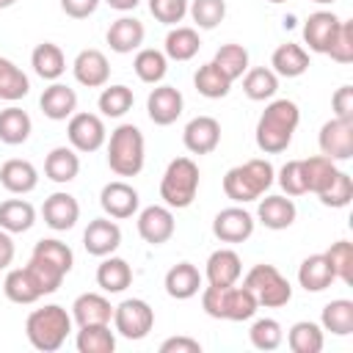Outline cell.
Wrapping results in <instances>:
<instances>
[{
    "instance_id": "1",
    "label": "cell",
    "mask_w": 353,
    "mask_h": 353,
    "mask_svg": "<svg viewBox=\"0 0 353 353\" xmlns=\"http://www.w3.org/2000/svg\"><path fill=\"white\" fill-rule=\"evenodd\" d=\"M301 110L292 99H273L256 121V146L265 154H279L292 143Z\"/></svg>"
},
{
    "instance_id": "2",
    "label": "cell",
    "mask_w": 353,
    "mask_h": 353,
    "mask_svg": "<svg viewBox=\"0 0 353 353\" xmlns=\"http://www.w3.org/2000/svg\"><path fill=\"white\" fill-rule=\"evenodd\" d=\"M69 331H72V314L58 303H47L44 309H33L25 320L28 342L41 353L61 350Z\"/></svg>"
},
{
    "instance_id": "3",
    "label": "cell",
    "mask_w": 353,
    "mask_h": 353,
    "mask_svg": "<svg viewBox=\"0 0 353 353\" xmlns=\"http://www.w3.org/2000/svg\"><path fill=\"white\" fill-rule=\"evenodd\" d=\"M273 165L262 157H254L243 165H234L226 171L223 176V193L226 199H232L234 204H245V201H256L265 196V190L273 185Z\"/></svg>"
},
{
    "instance_id": "4",
    "label": "cell",
    "mask_w": 353,
    "mask_h": 353,
    "mask_svg": "<svg viewBox=\"0 0 353 353\" xmlns=\"http://www.w3.org/2000/svg\"><path fill=\"white\" fill-rule=\"evenodd\" d=\"M201 309L215 317V320H232V323H243V320H251L259 309L256 303V295L248 290V287H204L201 292Z\"/></svg>"
},
{
    "instance_id": "5",
    "label": "cell",
    "mask_w": 353,
    "mask_h": 353,
    "mask_svg": "<svg viewBox=\"0 0 353 353\" xmlns=\"http://www.w3.org/2000/svg\"><path fill=\"white\" fill-rule=\"evenodd\" d=\"M146 160V141L135 124H119L108 141V165L116 176H138Z\"/></svg>"
},
{
    "instance_id": "6",
    "label": "cell",
    "mask_w": 353,
    "mask_h": 353,
    "mask_svg": "<svg viewBox=\"0 0 353 353\" xmlns=\"http://www.w3.org/2000/svg\"><path fill=\"white\" fill-rule=\"evenodd\" d=\"M199 193V165L190 157H174L160 179V199L171 210H185Z\"/></svg>"
},
{
    "instance_id": "7",
    "label": "cell",
    "mask_w": 353,
    "mask_h": 353,
    "mask_svg": "<svg viewBox=\"0 0 353 353\" xmlns=\"http://www.w3.org/2000/svg\"><path fill=\"white\" fill-rule=\"evenodd\" d=\"M243 287H248V290L256 295V303H259V306H268V309H279V306L290 303V298H292L290 281L279 273L276 265H268V262L254 265V268L245 273Z\"/></svg>"
},
{
    "instance_id": "8",
    "label": "cell",
    "mask_w": 353,
    "mask_h": 353,
    "mask_svg": "<svg viewBox=\"0 0 353 353\" xmlns=\"http://www.w3.org/2000/svg\"><path fill=\"white\" fill-rule=\"evenodd\" d=\"M113 325L124 339H143L154 328V309L143 298H127L113 306Z\"/></svg>"
},
{
    "instance_id": "9",
    "label": "cell",
    "mask_w": 353,
    "mask_h": 353,
    "mask_svg": "<svg viewBox=\"0 0 353 353\" xmlns=\"http://www.w3.org/2000/svg\"><path fill=\"white\" fill-rule=\"evenodd\" d=\"M66 138H69L74 152H97L108 141V130H105L102 116L74 110L69 116V124H66Z\"/></svg>"
},
{
    "instance_id": "10",
    "label": "cell",
    "mask_w": 353,
    "mask_h": 353,
    "mask_svg": "<svg viewBox=\"0 0 353 353\" xmlns=\"http://www.w3.org/2000/svg\"><path fill=\"white\" fill-rule=\"evenodd\" d=\"M317 143H320V152L331 157L334 163L350 160L353 157V119H336V116L328 119L320 127Z\"/></svg>"
},
{
    "instance_id": "11",
    "label": "cell",
    "mask_w": 353,
    "mask_h": 353,
    "mask_svg": "<svg viewBox=\"0 0 353 353\" xmlns=\"http://www.w3.org/2000/svg\"><path fill=\"white\" fill-rule=\"evenodd\" d=\"M174 212L171 207L165 204H152V207H143L138 212V234L149 243V245H163L174 237Z\"/></svg>"
},
{
    "instance_id": "12",
    "label": "cell",
    "mask_w": 353,
    "mask_h": 353,
    "mask_svg": "<svg viewBox=\"0 0 353 353\" xmlns=\"http://www.w3.org/2000/svg\"><path fill=\"white\" fill-rule=\"evenodd\" d=\"M185 99L182 91L174 85H154L146 97V113L157 127H168L182 116Z\"/></svg>"
},
{
    "instance_id": "13",
    "label": "cell",
    "mask_w": 353,
    "mask_h": 353,
    "mask_svg": "<svg viewBox=\"0 0 353 353\" xmlns=\"http://www.w3.org/2000/svg\"><path fill=\"white\" fill-rule=\"evenodd\" d=\"M99 204H102V210H105L108 218L121 221V218H132V215L138 212L141 196H138V190H135L130 182L116 179V182H108V185L102 188Z\"/></svg>"
},
{
    "instance_id": "14",
    "label": "cell",
    "mask_w": 353,
    "mask_h": 353,
    "mask_svg": "<svg viewBox=\"0 0 353 353\" xmlns=\"http://www.w3.org/2000/svg\"><path fill=\"white\" fill-rule=\"evenodd\" d=\"M254 215L243 207H226L212 221V234L221 243H243L254 234Z\"/></svg>"
},
{
    "instance_id": "15",
    "label": "cell",
    "mask_w": 353,
    "mask_h": 353,
    "mask_svg": "<svg viewBox=\"0 0 353 353\" xmlns=\"http://www.w3.org/2000/svg\"><path fill=\"white\" fill-rule=\"evenodd\" d=\"M182 143L190 154H210L221 143V124L212 116H196L182 130Z\"/></svg>"
},
{
    "instance_id": "16",
    "label": "cell",
    "mask_w": 353,
    "mask_h": 353,
    "mask_svg": "<svg viewBox=\"0 0 353 353\" xmlns=\"http://www.w3.org/2000/svg\"><path fill=\"white\" fill-rule=\"evenodd\" d=\"M72 72H74V80L80 85H85V88H102L108 83V77H110V63H108V58H105L102 50L88 47V50H80L77 52V58L72 63Z\"/></svg>"
},
{
    "instance_id": "17",
    "label": "cell",
    "mask_w": 353,
    "mask_h": 353,
    "mask_svg": "<svg viewBox=\"0 0 353 353\" xmlns=\"http://www.w3.org/2000/svg\"><path fill=\"white\" fill-rule=\"evenodd\" d=\"M83 245L91 256H108L121 245V229L110 218H94L88 221L83 232Z\"/></svg>"
},
{
    "instance_id": "18",
    "label": "cell",
    "mask_w": 353,
    "mask_h": 353,
    "mask_svg": "<svg viewBox=\"0 0 353 353\" xmlns=\"http://www.w3.org/2000/svg\"><path fill=\"white\" fill-rule=\"evenodd\" d=\"M41 215H44V223H47L50 229L66 232V229H72V226L77 223V218H80V204H77V199H74L72 193L58 190V193H52V196L44 199Z\"/></svg>"
},
{
    "instance_id": "19",
    "label": "cell",
    "mask_w": 353,
    "mask_h": 353,
    "mask_svg": "<svg viewBox=\"0 0 353 353\" xmlns=\"http://www.w3.org/2000/svg\"><path fill=\"white\" fill-rule=\"evenodd\" d=\"M0 185L8 190V193H17V196H25L30 190H36L39 185V171L30 160H22V157H11L0 165Z\"/></svg>"
},
{
    "instance_id": "20",
    "label": "cell",
    "mask_w": 353,
    "mask_h": 353,
    "mask_svg": "<svg viewBox=\"0 0 353 353\" xmlns=\"http://www.w3.org/2000/svg\"><path fill=\"white\" fill-rule=\"evenodd\" d=\"M339 22H342V19H339L334 11H314V14H309L306 22H303V41L309 44V50L325 55V50H328V44H331L334 33H336V28H339Z\"/></svg>"
},
{
    "instance_id": "21",
    "label": "cell",
    "mask_w": 353,
    "mask_h": 353,
    "mask_svg": "<svg viewBox=\"0 0 353 353\" xmlns=\"http://www.w3.org/2000/svg\"><path fill=\"white\" fill-rule=\"evenodd\" d=\"M143 36H146V28L135 17H119L116 22H110V28L105 33L110 50L119 52V55H127V52L138 50L143 44Z\"/></svg>"
},
{
    "instance_id": "22",
    "label": "cell",
    "mask_w": 353,
    "mask_h": 353,
    "mask_svg": "<svg viewBox=\"0 0 353 353\" xmlns=\"http://www.w3.org/2000/svg\"><path fill=\"white\" fill-rule=\"evenodd\" d=\"M295 201L287 199V196H265L259 199V207H256V218L265 229H273V232H281V229H290L295 223Z\"/></svg>"
},
{
    "instance_id": "23",
    "label": "cell",
    "mask_w": 353,
    "mask_h": 353,
    "mask_svg": "<svg viewBox=\"0 0 353 353\" xmlns=\"http://www.w3.org/2000/svg\"><path fill=\"white\" fill-rule=\"evenodd\" d=\"M240 273H243V262H240L237 251L218 248V251L210 254L207 270H204V276H207L210 284H215V287H232V284H237Z\"/></svg>"
},
{
    "instance_id": "24",
    "label": "cell",
    "mask_w": 353,
    "mask_h": 353,
    "mask_svg": "<svg viewBox=\"0 0 353 353\" xmlns=\"http://www.w3.org/2000/svg\"><path fill=\"white\" fill-rule=\"evenodd\" d=\"M39 108H41V113L47 119L66 121L77 110V94H74V88H69V85H63V83L55 80L52 85L44 88V94L39 99Z\"/></svg>"
},
{
    "instance_id": "25",
    "label": "cell",
    "mask_w": 353,
    "mask_h": 353,
    "mask_svg": "<svg viewBox=\"0 0 353 353\" xmlns=\"http://www.w3.org/2000/svg\"><path fill=\"white\" fill-rule=\"evenodd\" d=\"M336 281V273L331 268V262L325 259V254H312L301 262L298 268V284L306 292H323Z\"/></svg>"
},
{
    "instance_id": "26",
    "label": "cell",
    "mask_w": 353,
    "mask_h": 353,
    "mask_svg": "<svg viewBox=\"0 0 353 353\" xmlns=\"http://www.w3.org/2000/svg\"><path fill=\"white\" fill-rule=\"evenodd\" d=\"M72 317L77 325H99L113 320V306L99 292H83L72 303Z\"/></svg>"
},
{
    "instance_id": "27",
    "label": "cell",
    "mask_w": 353,
    "mask_h": 353,
    "mask_svg": "<svg viewBox=\"0 0 353 353\" xmlns=\"http://www.w3.org/2000/svg\"><path fill=\"white\" fill-rule=\"evenodd\" d=\"M163 284H165V292H168L171 298L188 301V298H193V295L201 290V273H199V268L190 265V262H176L174 268H168Z\"/></svg>"
},
{
    "instance_id": "28",
    "label": "cell",
    "mask_w": 353,
    "mask_h": 353,
    "mask_svg": "<svg viewBox=\"0 0 353 353\" xmlns=\"http://www.w3.org/2000/svg\"><path fill=\"white\" fill-rule=\"evenodd\" d=\"M97 284L105 292H124L132 284V268L127 265V259L108 254L97 268Z\"/></svg>"
},
{
    "instance_id": "29",
    "label": "cell",
    "mask_w": 353,
    "mask_h": 353,
    "mask_svg": "<svg viewBox=\"0 0 353 353\" xmlns=\"http://www.w3.org/2000/svg\"><path fill=\"white\" fill-rule=\"evenodd\" d=\"M30 66L33 72L41 77V80H58L63 72H66V58H63V50L52 41H41L33 52H30Z\"/></svg>"
},
{
    "instance_id": "30",
    "label": "cell",
    "mask_w": 353,
    "mask_h": 353,
    "mask_svg": "<svg viewBox=\"0 0 353 353\" xmlns=\"http://www.w3.org/2000/svg\"><path fill=\"white\" fill-rule=\"evenodd\" d=\"M270 66L281 77H301L309 69V52L301 44H292V41L279 44L270 55Z\"/></svg>"
},
{
    "instance_id": "31",
    "label": "cell",
    "mask_w": 353,
    "mask_h": 353,
    "mask_svg": "<svg viewBox=\"0 0 353 353\" xmlns=\"http://www.w3.org/2000/svg\"><path fill=\"white\" fill-rule=\"evenodd\" d=\"M44 174L47 179L58 182V185H66L72 182L77 174H80V157L72 146H55L47 160H44Z\"/></svg>"
},
{
    "instance_id": "32",
    "label": "cell",
    "mask_w": 353,
    "mask_h": 353,
    "mask_svg": "<svg viewBox=\"0 0 353 353\" xmlns=\"http://www.w3.org/2000/svg\"><path fill=\"white\" fill-rule=\"evenodd\" d=\"M201 47V39L196 33V28H185V25H176L168 30L165 41H163V52L168 61H190Z\"/></svg>"
},
{
    "instance_id": "33",
    "label": "cell",
    "mask_w": 353,
    "mask_h": 353,
    "mask_svg": "<svg viewBox=\"0 0 353 353\" xmlns=\"http://www.w3.org/2000/svg\"><path fill=\"white\" fill-rule=\"evenodd\" d=\"M30 130H33V121L22 108L11 105V108L0 110V141L3 143L19 146V143H25L30 138Z\"/></svg>"
},
{
    "instance_id": "34",
    "label": "cell",
    "mask_w": 353,
    "mask_h": 353,
    "mask_svg": "<svg viewBox=\"0 0 353 353\" xmlns=\"http://www.w3.org/2000/svg\"><path fill=\"white\" fill-rule=\"evenodd\" d=\"M33 223H36V210H33L30 201L8 199V201L0 204V229H6L11 234H19V232H28Z\"/></svg>"
},
{
    "instance_id": "35",
    "label": "cell",
    "mask_w": 353,
    "mask_h": 353,
    "mask_svg": "<svg viewBox=\"0 0 353 353\" xmlns=\"http://www.w3.org/2000/svg\"><path fill=\"white\" fill-rule=\"evenodd\" d=\"M243 91L248 99L254 102H265V99H273L276 91H279V74L268 66H254L243 74Z\"/></svg>"
},
{
    "instance_id": "36",
    "label": "cell",
    "mask_w": 353,
    "mask_h": 353,
    "mask_svg": "<svg viewBox=\"0 0 353 353\" xmlns=\"http://www.w3.org/2000/svg\"><path fill=\"white\" fill-rule=\"evenodd\" d=\"M301 165H303V182H306V193H323L328 185H331V179L336 176V163L331 160V157H325V154H314V157H306V160H301Z\"/></svg>"
},
{
    "instance_id": "37",
    "label": "cell",
    "mask_w": 353,
    "mask_h": 353,
    "mask_svg": "<svg viewBox=\"0 0 353 353\" xmlns=\"http://www.w3.org/2000/svg\"><path fill=\"white\" fill-rule=\"evenodd\" d=\"M320 325H323V331H331L334 336L353 334V301L336 298V301L325 303L323 314H320Z\"/></svg>"
},
{
    "instance_id": "38",
    "label": "cell",
    "mask_w": 353,
    "mask_h": 353,
    "mask_svg": "<svg viewBox=\"0 0 353 353\" xmlns=\"http://www.w3.org/2000/svg\"><path fill=\"white\" fill-rule=\"evenodd\" d=\"M74 345L80 353H113L116 350V334L110 331V323L80 325Z\"/></svg>"
},
{
    "instance_id": "39",
    "label": "cell",
    "mask_w": 353,
    "mask_h": 353,
    "mask_svg": "<svg viewBox=\"0 0 353 353\" xmlns=\"http://www.w3.org/2000/svg\"><path fill=\"white\" fill-rule=\"evenodd\" d=\"M132 69H135L141 83L157 85L168 72V58H165V52H160L154 47H143V50H138V55L132 61Z\"/></svg>"
},
{
    "instance_id": "40",
    "label": "cell",
    "mask_w": 353,
    "mask_h": 353,
    "mask_svg": "<svg viewBox=\"0 0 353 353\" xmlns=\"http://www.w3.org/2000/svg\"><path fill=\"white\" fill-rule=\"evenodd\" d=\"M3 292H6V298L11 301V303H36L39 298H41V292H39V287L33 284V279H30V273L25 270V268H14V270H8L6 273V279H3Z\"/></svg>"
},
{
    "instance_id": "41",
    "label": "cell",
    "mask_w": 353,
    "mask_h": 353,
    "mask_svg": "<svg viewBox=\"0 0 353 353\" xmlns=\"http://www.w3.org/2000/svg\"><path fill=\"white\" fill-rule=\"evenodd\" d=\"M323 342V325L312 320H298L287 334V345L292 353H320Z\"/></svg>"
},
{
    "instance_id": "42",
    "label": "cell",
    "mask_w": 353,
    "mask_h": 353,
    "mask_svg": "<svg viewBox=\"0 0 353 353\" xmlns=\"http://www.w3.org/2000/svg\"><path fill=\"white\" fill-rule=\"evenodd\" d=\"M193 85H196V91H199L201 97H207V99H221V97L229 94L232 80H229V77L210 61V63H204V66L196 69V74H193Z\"/></svg>"
},
{
    "instance_id": "43",
    "label": "cell",
    "mask_w": 353,
    "mask_h": 353,
    "mask_svg": "<svg viewBox=\"0 0 353 353\" xmlns=\"http://www.w3.org/2000/svg\"><path fill=\"white\" fill-rule=\"evenodd\" d=\"M25 270L30 273V279H33V284L39 287V292H41V295L55 292V290L63 284V276H66L58 265H52V262H50V259H44V256H36V254H30V259H28Z\"/></svg>"
},
{
    "instance_id": "44",
    "label": "cell",
    "mask_w": 353,
    "mask_h": 353,
    "mask_svg": "<svg viewBox=\"0 0 353 353\" xmlns=\"http://www.w3.org/2000/svg\"><path fill=\"white\" fill-rule=\"evenodd\" d=\"M30 91V80L28 74L8 58H0V99L6 102H17L22 97H28Z\"/></svg>"
},
{
    "instance_id": "45",
    "label": "cell",
    "mask_w": 353,
    "mask_h": 353,
    "mask_svg": "<svg viewBox=\"0 0 353 353\" xmlns=\"http://www.w3.org/2000/svg\"><path fill=\"white\" fill-rule=\"evenodd\" d=\"M212 63L234 83L248 72V50L243 44H223V47H218Z\"/></svg>"
},
{
    "instance_id": "46",
    "label": "cell",
    "mask_w": 353,
    "mask_h": 353,
    "mask_svg": "<svg viewBox=\"0 0 353 353\" xmlns=\"http://www.w3.org/2000/svg\"><path fill=\"white\" fill-rule=\"evenodd\" d=\"M132 102H135L132 88H127V85H121V83L102 88V94H99V99H97L102 116H108V119H121V116L132 108Z\"/></svg>"
},
{
    "instance_id": "47",
    "label": "cell",
    "mask_w": 353,
    "mask_h": 353,
    "mask_svg": "<svg viewBox=\"0 0 353 353\" xmlns=\"http://www.w3.org/2000/svg\"><path fill=\"white\" fill-rule=\"evenodd\" d=\"M248 339H251V345H254L256 350H265V353H268V350H276V347L284 342L281 323L273 320V317H262V320H256V323L251 325Z\"/></svg>"
},
{
    "instance_id": "48",
    "label": "cell",
    "mask_w": 353,
    "mask_h": 353,
    "mask_svg": "<svg viewBox=\"0 0 353 353\" xmlns=\"http://www.w3.org/2000/svg\"><path fill=\"white\" fill-rule=\"evenodd\" d=\"M188 14L193 17L196 28L212 30V28L221 25L223 17H226V0H193V3L188 6Z\"/></svg>"
},
{
    "instance_id": "49",
    "label": "cell",
    "mask_w": 353,
    "mask_h": 353,
    "mask_svg": "<svg viewBox=\"0 0 353 353\" xmlns=\"http://www.w3.org/2000/svg\"><path fill=\"white\" fill-rule=\"evenodd\" d=\"M325 259L331 262V268L342 284H353V245L347 240L331 243V248L325 251Z\"/></svg>"
},
{
    "instance_id": "50",
    "label": "cell",
    "mask_w": 353,
    "mask_h": 353,
    "mask_svg": "<svg viewBox=\"0 0 353 353\" xmlns=\"http://www.w3.org/2000/svg\"><path fill=\"white\" fill-rule=\"evenodd\" d=\"M33 254L50 259V262L58 265L63 273H69L72 265H74V254H72V248H69L66 243L55 240V237H44V240H39V243L33 245Z\"/></svg>"
},
{
    "instance_id": "51",
    "label": "cell",
    "mask_w": 353,
    "mask_h": 353,
    "mask_svg": "<svg viewBox=\"0 0 353 353\" xmlns=\"http://www.w3.org/2000/svg\"><path fill=\"white\" fill-rule=\"evenodd\" d=\"M317 196H320V201L325 207H347L350 199H353V179H350V174L347 171H336L331 185L323 193H317Z\"/></svg>"
},
{
    "instance_id": "52",
    "label": "cell",
    "mask_w": 353,
    "mask_h": 353,
    "mask_svg": "<svg viewBox=\"0 0 353 353\" xmlns=\"http://www.w3.org/2000/svg\"><path fill=\"white\" fill-rule=\"evenodd\" d=\"M325 55H331V61H336V63H350L353 61V22L350 19L339 22Z\"/></svg>"
},
{
    "instance_id": "53",
    "label": "cell",
    "mask_w": 353,
    "mask_h": 353,
    "mask_svg": "<svg viewBox=\"0 0 353 353\" xmlns=\"http://www.w3.org/2000/svg\"><path fill=\"white\" fill-rule=\"evenodd\" d=\"M149 11L163 25H176L188 14V0H149Z\"/></svg>"
},
{
    "instance_id": "54",
    "label": "cell",
    "mask_w": 353,
    "mask_h": 353,
    "mask_svg": "<svg viewBox=\"0 0 353 353\" xmlns=\"http://www.w3.org/2000/svg\"><path fill=\"white\" fill-rule=\"evenodd\" d=\"M279 185L287 196H303L306 193V182H303V165L301 160H287L279 171Z\"/></svg>"
},
{
    "instance_id": "55",
    "label": "cell",
    "mask_w": 353,
    "mask_h": 353,
    "mask_svg": "<svg viewBox=\"0 0 353 353\" xmlns=\"http://www.w3.org/2000/svg\"><path fill=\"white\" fill-rule=\"evenodd\" d=\"M336 119H353V85H339L331 97Z\"/></svg>"
},
{
    "instance_id": "56",
    "label": "cell",
    "mask_w": 353,
    "mask_h": 353,
    "mask_svg": "<svg viewBox=\"0 0 353 353\" xmlns=\"http://www.w3.org/2000/svg\"><path fill=\"white\" fill-rule=\"evenodd\" d=\"M97 6H99V0H61L63 14L72 17V19H85V17H91V14L97 11Z\"/></svg>"
},
{
    "instance_id": "57",
    "label": "cell",
    "mask_w": 353,
    "mask_h": 353,
    "mask_svg": "<svg viewBox=\"0 0 353 353\" xmlns=\"http://www.w3.org/2000/svg\"><path fill=\"white\" fill-rule=\"evenodd\" d=\"M160 353H201V345L190 336H171L160 345Z\"/></svg>"
},
{
    "instance_id": "58",
    "label": "cell",
    "mask_w": 353,
    "mask_h": 353,
    "mask_svg": "<svg viewBox=\"0 0 353 353\" xmlns=\"http://www.w3.org/2000/svg\"><path fill=\"white\" fill-rule=\"evenodd\" d=\"M11 262H14V240L11 232L0 229V270H6Z\"/></svg>"
},
{
    "instance_id": "59",
    "label": "cell",
    "mask_w": 353,
    "mask_h": 353,
    "mask_svg": "<svg viewBox=\"0 0 353 353\" xmlns=\"http://www.w3.org/2000/svg\"><path fill=\"white\" fill-rule=\"evenodd\" d=\"M110 8H116V11H132L141 0H105Z\"/></svg>"
},
{
    "instance_id": "60",
    "label": "cell",
    "mask_w": 353,
    "mask_h": 353,
    "mask_svg": "<svg viewBox=\"0 0 353 353\" xmlns=\"http://www.w3.org/2000/svg\"><path fill=\"white\" fill-rule=\"evenodd\" d=\"M14 3H17V0H0V11H3V8H11Z\"/></svg>"
},
{
    "instance_id": "61",
    "label": "cell",
    "mask_w": 353,
    "mask_h": 353,
    "mask_svg": "<svg viewBox=\"0 0 353 353\" xmlns=\"http://www.w3.org/2000/svg\"><path fill=\"white\" fill-rule=\"evenodd\" d=\"M312 3H320V6H328V3H336V0H312Z\"/></svg>"
},
{
    "instance_id": "62",
    "label": "cell",
    "mask_w": 353,
    "mask_h": 353,
    "mask_svg": "<svg viewBox=\"0 0 353 353\" xmlns=\"http://www.w3.org/2000/svg\"><path fill=\"white\" fill-rule=\"evenodd\" d=\"M268 3H287V0H268Z\"/></svg>"
}]
</instances>
